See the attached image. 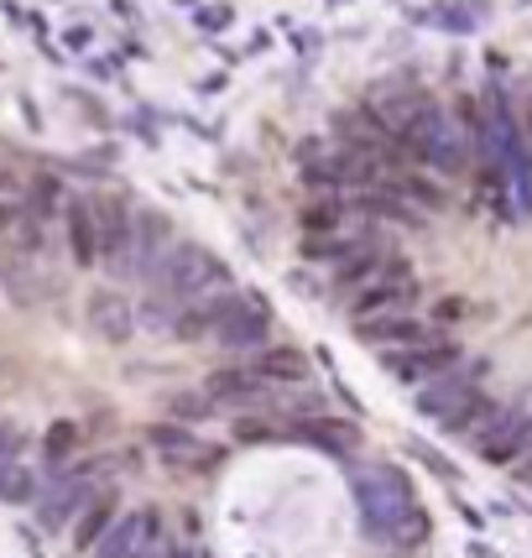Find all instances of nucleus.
<instances>
[{"instance_id":"22","label":"nucleus","mask_w":532,"mask_h":558,"mask_svg":"<svg viewBox=\"0 0 532 558\" xmlns=\"http://www.w3.org/2000/svg\"><path fill=\"white\" fill-rule=\"evenodd\" d=\"M501 413H507V402H496L491 391H481V397H470V402H464L455 417H444L438 428H444V434H455V438H470V444H481V438L491 434L496 423H501Z\"/></svg>"},{"instance_id":"14","label":"nucleus","mask_w":532,"mask_h":558,"mask_svg":"<svg viewBox=\"0 0 532 558\" xmlns=\"http://www.w3.org/2000/svg\"><path fill=\"white\" fill-rule=\"evenodd\" d=\"M475 449H481V460H491V464L528 460V454H532V413H528V408H507V413H501V423H496V428H491Z\"/></svg>"},{"instance_id":"20","label":"nucleus","mask_w":532,"mask_h":558,"mask_svg":"<svg viewBox=\"0 0 532 558\" xmlns=\"http://www.w3.org/2000/svg\"><path fill=\"white\" fill-rule=\"evenodd\" d=\"M116 517H121V501H116V490H110V486L95 490V501L78 511V522L69 527V533H73V548H78V554H95L99 537L116 527Z\"/></svg>"},{"instance_id":"38","label":"nucleus","mask_w":532,"mask_h":558,"mask_svg":"<svg viewBox=\"0 0 532 558\" xmlns=\"http://www.w3.org/2000/svg\"><path fill=\"white\" fill-rule=\"evenodd\" d=\"M522 136H528V157H532V105H528V116H522Z\"/></svg>"},{"instance_id":"23","label":"nucleus","mask_w":532,"mask_h":558,"mask_svg":"<svg viewBox=\"0 0 532 558\" xmlns=\"http://www.w3.org/2000/svg\"><path fill=\"white\" fill-rule=\"evenodd\" d=\"M63 219H69V251L78 267H99V225H95V204L89 198H73L69 209H63Z\"/></svg>"},{"instance_id":"31","label":"nucleus","mask_w":532,"mask_h":558,"mask_svg":"<svg viewBox=\"0 0 532 558\" xmlns=\"http://www.w3.org/2000/svg\"><path fill=\"white\" fill-rule=\"evenodd\" d=\"M58 209H69V204H63V189H58V178H48V172H43V178L32 183V215L52 219Z\"/></svg>"},{"instance_id":"32","label":"nucleus","mask_w":532,"mask_h":558,"mask_svg":"<svg viewBox=\"0 0 532 558\" xmlns=\"http://www.w3.org/2000/svg\"><path fill=\"white\" fill-rule=\"evenodd\" d=\"M288 438V428H266V417H241L235 423V444H277Z\"/></svg>"},{"instance_id":"9","label":"nucleus","mask_w":532,"mask_h":558,"mask_svg":"<svg viewBox=\"0 0 532 558\" xmlns=\"http://www.w3.org/2000/svg\"><path fill=\"white\" fill-rule=\"evenodd\" d=\"M391 256H397V251H391V241L382 235V230H376V225H371L361 241H355V251H350V256H344V262H339V267L329 271V288H335L339 298L350 303V298H355V292H361L365 282L376 277V271L387 267Z\"/></svg>"},{"instance_id":"27","label":"nucleus","mask_w":532,"mask_h":558,"mask_svg":"<svg viewBox=\"0 0 532 558\" xmlns=\"http://www.w3.org/2000/svg\"><path fill=\"white\" fill-rule=\"evenodd\" d=\"M350 251H355V241H344V235H303V256L318 262V267H329V271H335Z\"/></svg>"},{"instance_id":"37","label":"nucleus","mask_w":532,"mask_h":558,"mask_svg":"<svg viewBox=\"0 0 532 558\" xmlns=\"http://www.w3.org/2000/svg\"><path fill=\"white\" fill-rule=\"evenodd\" d=\"M219 89H225V73H215V78H204V84H198V95H219Z\"/></svg>"},{"instance_id":"34","label":"nucleus","mask_w":532,"mask_h":558,"mask_svg":"<svg viewBox=\"0 0 532 558\" xmlns=\"http://www.w3.org/2000/svg\"><path fill=\"white\" fill-rule=\"evenodd\" d=\"M16 449H22V438H16V428L11 423H0V464L16 460Z\"/></svg>"},{"instance_id":"1","label":"nucleus","mask_w":532,"mask_h":558,"mask_svg":"<svg viewBox=\"0 0 532 558\" xmlns=\"http://www.w3.org/2000/svg\"><path fill=\"white\" fill-rule=\"evenodd\" d=\"M355 486V501H361V527L376 543H391V548H408L428 533L423 511H418V496H412L408 475L397 464H361L350 475Z\"/></svg>"},{"instance_id":"12","label":"nucleus","mask_w":532,"mask_h":558,"mask_svg":"<svg viewBox=\"0 0 532 558\" xmlns=\"http://www.w3.org/2000/svg\"><path fill=\"white\" fill-rule=\"evenodd\" d=\"M152 449L162 454V464H178V470H215L225 454H219L215 444H204L194 428H183V423H157L152 428Z\"/></svg>"},{"instance_id":"30","label":"nucleus","mask_w":532,"mask_h":558,"mask_svg":"<svg viewBox=\"0 0 532 558\" xmlns=\"http://www.w3.org/2000/svg\"><path fill=\"white\" fill-rule=\"evenodd\" d=\"M73 449H78V423H69V417H58V423L48 428V438H43V454H48L52 470H63Z\"/></svg>"},{"instance_id":"10","label":"nucleus","mask_w":532,"mask_h":558,"mask_svg":"<svg viewBox=\"0 0 532 558\" xmlns=\"http://www.w3.org/2000/svg\"><path fill=\"white\" fill-rule=\"evenodd\" d=\"M178 235H172V219L157 209H136V245H131V282H152L162 256H168Z\"/></svg>"},{"instance_id":"3","label":"nucleus","mask_w":532,"mask_h":558,"mask_svg":"<svg viewBox=\"0 0 532 558\" xmlns=\"http://www.w3.org/2000/svg\"><path fill=\"white\" fill-rule=\"evenodd\" d=\"M418 271H412L408 256H391L387 267L376 271L371 282H365L355 298H350V318L365 324V318H382V314H412V303H418Z\"/></svg>"},{"instance_id":"16","label":"nucleus","mask_w":532,"mask_h":558,"mask_svg":"<svg viewBox=\"0 0 532 558\" xmlns=\"http://www.w3.org/2000/svg\"><path fill=\"white\" fill-rule=\"evenodd\" d=\"M204 391L215 397L219 408H266V381L262 376H251L245 365H219L215 376L204 381Z\"/></svg>"},{"instance_id":"15","label":"nucleus","mask_w":532,"mask_h":558,"mask_svg":"<svg viewBox=\"0 0 532 558\" xmlns=\"http://www.w3.org/2000/svg\"><path fill=\"white\" fill-rule=\"evenodd\" d=\"M288 438H298V444H314V449H324V454H335V460H344V454H355L361 449V428L355 423H344V417H298L288 428Z\"/></svg>"},{"instance_id":"11","label":"nucleus","mask_w":532,"mask_h":558,"mask_svg":"<svg viewBox=\"0 0 532 558\" xmlns=\"http://www.w3.org/2000/svg\"><path fill=\"white\" fill-rule=\"evenodd\" d=\"M245 303V292L235 288H225V292H209V298H198V303H189L183 314H178V324H172V335L183 344H204V340H215L219 329H225V318L235 314Z\"/></svg>"},{"instance_id":"5","label":"nucleus","mask_w":532,"mask_h":558,"mask_svg":"<svg viewBox=\"0 0 532 558\" xmlns=\"http://www.w3.org/2000/svg\"><path fill=\"white\" fill-rule=\"evenodd\" d=\"M491 376V361H460L455 371H444V376H434L428 387L412 391V402H418V413L434 417V423H444V417H455L470 402V397H481V381Z\"/></svg>"},{"instance_id":"33","label":"nucleus","mask_w":532,"mask_h":558,"mask_svg":"<svg viewBox=\"0 0 532 558\" xmlns=\"http://www.w3.org/2000/svg\"><path fill=\"white\" fill-rule=\"evenodd\" d=\"M194 22H198V32H225V26L235 22V5H198Z\"/></svg>"},{"instance_id":"7","label":"nucleus","mask_w":532,"mask_h":558,"mask_svg":"<svg viewBox=\"0 0 532 558\" xmlns=\"http://www.w3.org/2000/svg\"><path fill=\"white\" fill-rule=\"evenodd\" d=\"M391 131H397L402 151L412 157V168H434V151H438V142H444V131H449V110L438 105V95L423 89V95L412 99V110L391 125Z\"/></svg>"},{"instance_id":"25","label":"nucleus","mask_w":532,"mask_h":558,"mask_svg":"<svg viewBox=\"0 0 532 558\" xmlns=\"http://www.w3.org/2000/svg\"><path fill=\"white\" fill-rule=\"evenodd\" d=\"M37 496H43V486H37V470H32L22 454L0 464V501H5V507H32Z\"/></svg>"},{"instance_id":"19","label":"nucleus","mask_w":532,"mask_h":558,"mask_svg":"<svg viewBox=\"0 0 532 558\" xmlns=\"http://www.w3.org/2000/svg\"><path fill=\"white\" fill-rule=\"evenodd\" d=\"M355 335H361L365 344H382V350H408V344H423L434 329H428L418 314H382V318L355 324Z\"/></svg>"},{"instance_id":"29","label":"nucleus","mask_w":532,"mask_h":558,"mask_svg":"<svg viewBox=\"0 0 532 558\" xmlns=\"http://www.w3.org/2000/svg\"><path fill=\"white\" fill-rule=\"evenodd\" d=\"M339 215H344L339 194L314 198V204L303 209V235H335V230H339Z\"/></svg>"},{"instance_id":"26","label":"nucleus","mask_w":532,"mask_h":558,"mask_svg":"<svg viewBox=\"0 0 532 558\" xmlns=\"http://www.w3.org/2000/svg\"><path fill=\"white\" fill-rule=\"evenodd\" d=\"M391 189H397V194L408 198V204H418L423 215H428V209H444V204H449V194H444L438 183H428L423 172H402V178H397Z\"/></svg>"},{"instance_id":"6","label":"nucleus","mask_w":532,"mask_h":558,"mask_svg":"<svg viewBox=\"0 0 532 558\" xmlns=\"http://www.w3.org/2000/svg\"><path fill=\"white\" fill-rule=\"evenodd\" d=\"M464 361V344L455 335H428L423 344H408V350H387L382 365H387L397 381H408V387H428L434 376L444 371H455Z\"/></svg>"},{"instance_id":"35","label":"nucleus","mask_w":532,"mask_h":558,"mask_svg":"<svg viewBox=\"0 0 532 558\" xmlns=\"http://www.w3.org/2000/svg\"><path fill=\"white\" fill-rule=\"evenodd\" d=\"M266 48H271V32H251V43H245V52H251V58H262Z\"/></svg>"},{"instance_id":"28","label":"nucleus","mask_w":532,"mask_h":558,"mask_svg":"<svg viewBox=\"0 0 532 558\" xmlns=\"http://www.w3.org/2000/svg\"><path fill=\"white\" fill-rule=\"evenodd\" d=\"M219 402L209 397V391H178V397H168V413H172V423H204V417L215 413Z\"/></svg>"},{"instance_id":"13","label":"nucleus","mask_w":532,"mask_h":558,"mask_svg":"<svg viewBox=\"0 0 532 558\" xmlns=\"http://www.w3.org/2000/svg\"><path fill=\"white\" fill-rule=\"evenodd\" d=\"M266 340H271V314H266V303L256 292H245V303L225 318L215 344L219 350H235V355H256V350H266Z\"/></svg>"},{"instance_id":"17","label":"nucleus","mask_w":532,"mask_h":558,"mask_svg":"<svg viewBox=\"0 0 532 558\" xmlns=\"http://www.w3.org/2000/svg\"><path fill=\"white\" fill-rule=\"evenodd\" d=\"M89 329H95L99 340H110V344H121L131 340V329H136V314H131V298H121L116 288H99L89 292Z\"/></svg>"},{"instance_id":"21","label":"nucleus","mask_w":532,"mask_h":558,"mask_svg":"<svg viewBox=\"0 0 532 558\" xmlns=\"http://www.w3.org/2000/svg\"><path fill=\"white\" fill-rule=\"evenodd\" d=\"M355 209H361L365 219H387V225H412V230H423V225H428V219H423V209H418V204H408V198L397 194L391 183L361 189V194H355Z\"/></svg>"},{"instance_id":"2","label":"nucleus","mask_w":532,"mask_h":558,"mask_svg":"<svg viewBox=\"0 0 532 558\" xmlns=\"http://www.w3.org/2000/svg\"><path fill=\"white\" fill-rule=\"evenodd\" d=\"M105 464H63V470H52V481L43 486L37 496V527L43 533H63L78 522V511L95 501V475Z\"/></svg>"},{"instance_id":"18","label":"nucleus","mask_w":532,"mask_h":558,"mask_svg":"<svg viewBox=\"0 0 532 558\" xmlns=\"http://www.w3.org/2000/svg\"><path fill=\"white\" fill-rule=\"evenodd\" d=\"M241 365L251 376H262L266 387H277V381H282V387H303V381H309V361H303L292 344H266L256 355H245Z\"/></svg>"},{"instance_id":"8","label":"nucleus","mask_w":532,"mask_h":558,"mask_svg":"<svg viewBox=\"0 0 532 558\" xmlns=\"http://www.w3.org/2000/svg\"><path fill=\"white\" fill-rule=\"evenodd\" d=\"M162 548V517L157 511H121L116 527L99 537V548L89 558H146Z\"/></svg>"},{"instance_id":"4","label":"nucleus","mask_w":532,"mask_h":558,"mask_svg":"<svg viewBox=\"0 0 532 558\" xmlns=\"http://www.w3.org/2000/svg\"><path fill=\"white\" fill-rule=\"evenodd\" d=\"M95 225H99V267L110 271L116 282H131V245H136V209L125 194H99Z\"/></svg>"},{"instance_id":"24","label":"nucleus","mask_w":532,"mask_h":558,"mask_svg":"<svg viewBox=\"0 0 532 558\" xmlns=\"http://www.w3.org/2000/svg\"><path fill=\"white\" fill-rule=\"evenodd\" d=\"M418 26H438V32H455V37H470L481 32L485 22V0H464V5H438V11H408Z\"/></svg>"},{"instance_id":"36","label":"nucleus","mask_w":532,"mask_h":558,"mask_svg":"<svg viewBox=\"0 0 532 558\" xmlns=\"http://www.w3.org/2000/svg\"><path fill=\"white\" fill-rule=\"evenodd\" d=\"M511 475H517V486H532V454L522 464H511Z\"/></svg>"}]
</instances>
